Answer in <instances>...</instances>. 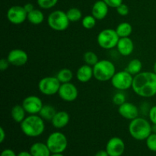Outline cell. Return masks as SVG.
Masks as SVG:
<instances>
[{"instance_id":"obj_38","label":"cell","mask_w":156,"mask_h":156,"mask_svg":"<svg viewBox=\"0 0 156 156\" xmlns=\"http://www.w3.org/2000/svg\"><path fill=\"white\" fill-rule=\"evenodd\" d=\"M24 8L26 12H27V13L32 12L34 9V5L32 3H26L24 5Z\"/></svg>"},{"instance_id":"obj_28","label":"cell","mask_w":156,"mask_h":156,"mask_svg":"<svg viewBox=\"0 0 156 156\" xmlns=\"http://www.w3.org/2000/svg\"><path fill=\"white\" fill-rule=\"evenodd\" d=\"M83 59L85 61V64L91 66H94L96 63L99 61L98 56H97L94 52L93 51H87L84 53Z\"/></svg>"},{"instance_id":"obj_12","label":"cell","mask_w":156,"mask_h":156,"mask_svg":"<svg viewBox=\"0 0 156 156\" xmlns=\"http://www.w3.org/2000/svg\"><path fill=\"white\" fill-rule=\"evenodd\" d=\"M58 95L62 101L66 102H72L76 100L79 95L78 88L74 84L71 82L61 84L58 91Z\"/></svg>"},{"instance_id":"obj_44","label":"cell","mask_w":156,"mask_h":156,"mask_svg":"<svg viewBox=\"0 0 156 156\" xmlns=\"http://www.w3.org/2000/svg\"><path fill=\"white\" fill-rule=\"evenodd\" d=\"M153 72L156 74V62L154 64V66H153Z\"/></svg>"},{"instance_id":"obj_16","label":"cell","mask_w":156,"mask_h":156,"mask_svg":"<svg viewBox=\"0 0 156 156\" xmlns=\"http://www.w3.org/2000/svg\"><path fill=\"white\" fill-rule=\"evenodd\" d=\"M118 53L121 56H128L133 53L134 50V43L129 37H121L119 40L117 45Z\"/></svg>"},{"instance_id":"obj_15","label":"cell","mask_w":156,"mask_h":156,"mask_svg":"<svg viewBox=\"0 0 156 156\" xmlns=\"http://www.w3.org/2000/svg\"><path fill=\"white\" fill-rule=\"evenodd\" d=\"M118 113L124 119L132 120L139 117L140 110L137 108V106H136L133 103L126 101L123 105L119 106Z\"/></svg>"},{"instance_id":"obj_4","label":"cell","mask_w":156,"mask_h":156,"mask_svg":"<svg viewBox=\"0 0 156 156\" xmlns=\"http://www.w3.org/2000/svg\"><path fill=\"white\" fill-rule=\"evenodd\" d=\"M94 78L99 82L111 81L116 72V67L114 62L108 59L99 60L93 66Z\"/></svg>"},{"instance_id":"obj_43","label":"cell","mask_w":156,"mask_h":156,"mask_svg":"<svg viewBox=\"0 0 156 156\" xmlns=\"http://www.w3.org/2000/svg\"><path fill=\"white\" fill-rule=\"evenodd\" d=\"M152 133H156V125H152Z\"/></svg>"},{"instance_id":"obj_26","label":"cell","mask_w":156,"mask_h":156,"mask_svg":"<svg viewBox=\"0 0 156 156\" xmlns=\"http://www.w3.org/2000/svg\"><path fill=\"white\" fill-rule=\"evenodd\" d=\"M56 78L59 79L61 84L70 82L73 78V73L69 69H62L58 72L57 75H56Z\"/></svg>"},{"instance_id":"obj_27","label":"cell","mask_w":156,"mask_h":156,"mask_svg":"<svg viewBox=\"0 0 156 156\" xmlns=\"http://www.w3.org/2000/svg\"><path fill=\"white\" fill-rule=\"evenodd\" d=\"M67 17L70 22H76L82 19V13L80 9L77 8H71L66 12Z\"/></svg>"},{"instance_id":"obj_7","label":"cell","mask_w":156,"mask_h":156,"mask_svg":"<svg viewBox=\"0 0 156 156\" xmlns=\"http://www.w3.org/2000/svg\"><path fill=\"white\" fill-rule=\"evenodd\" d=\"M47 146L51 153H62L68 146V140L61 132H53L47 138Z\"/></svg>"},{"instance_id":"obj_1","label":"cell","mask_w":156,"mask_h":156,"mask_svg":"<svg viewBox=\"0 0 156 156\" xmlns=\"http://www.w3.org/2000/svg\"><path fill=\"white\" fill-rule=\"evenodd\" d=\"M132 89L142 98L154 97L156 94V74L154 72H141L134 76Z\"/></svg>"},{"instance_id":"obj_33","label":"cell","mask_w":156,"mask_h":156,"mask_svg":"<svg viewBox=\"0 0 156 156\" xmlns=\"http://www.w3.org/2000/svg\"><path fill=\"white\" fill-rule=\"evenodd\" d=\"M116 9H117V13H118L120 16H126V15H127L129 12V7H128L126 4H124V3H122V4L120 5Z\"/></svg>"},{"instance_id":"obj_22","label":"cell","mask_w":156,"mask_h":156,"mask_svg":"<svg viewBox=\"0 0 156 156\" xmlns=\"http://www.w3.org/2000/svg\"><path fill=\"white\" fill-rule=\"evenodd\" d=\"M27 20L34 25H39L44 20V15L42 11L34 9L32 12L27 13Z\"/></svg>"},{"instance_id":"obj_36","label":"cell","mask_w":156,"mask_h":156,"mask_svg":"<svg viewBox=\"0 0 156 156\" xmlns=\"http://www.w3.org/2000/svg\"><path fill=\"white\" fill-rule=\"evenodd\" d=\"M9 65H10V63H9L7 58H6V59L2 58V59H1V60H0V70H1L2 72L5 71V70H6L9 68Z\"/></svg>"},{"instance_id":"obj_9","label":"cell","mask_w":156,"mask_h":156,"mask_svg":"<svg viewBox=\"0 0 156 156\" xmlns=\"http://www.w3.org/2000/svg\"><path fill=\"white\" fill-rule=\"evenodd\" d=\"M61 82L56 76H47L40 80L38 83V89L41 94L47 96H52L58 94Z\"/></svg>"},{"instance_id":"obj_6","label":"cell","mask_w":156,"mask_h":156,"mask_svg":"<svg viewBox=\"0 0 156 156\" xmlns=\"http://www.w3.org/2000/svg\"><path fill=\"white\" fill-rule=\"evenodd\" d=\"M120 37L115 29L106 28L100 31L97 37V42L99 47L105 50H111L117 47Z\"/></svg>"},{"instance_id":"obj_32","label":"cell","mask_w":156,"mask_h":156,"mask_svg":"<svg viewBox=\"0 0 156 156\" xmlns=\"http://www.w3.org/2000/svg\"><path fill=\"white\" fill-rule=\"evenodd\" d=\"M146 146L152 152H156V133H152L146 140Z\"/></svg>"},{"instance_id":"obj_25","label":"cell","mask_w":156,"mask_h":156,"mask_svg":"<svg viewBox=\"0 0 156 156\" xmlns=\"http://www.w3.org/2000/svg\"><path fill=\"white\" fill-rule=\"evenodd\" d=\"M117 34L121 37H128L130 36L133 32V27L128 22H122L117 25V28L115 29Z\"/></svg>"},{"instance_id":"obj_14","label":"cell","mask_w":156,"mask_h":156,"mask_svg":"<svg viewBox=\"0 0 156 156\" xmlns=\"http://www.w3.org/2000/svg\"><path fill=\"white\" fill-rule=\"evenodd\" d=\"M7 59L10 65L21 67L27 63L28 60V55L24 50L21 49H13L8 54Z\"/></svg>"},{"instance_id":"obj_3","label":"cell","mask_w":156,"mask_h":156,"mask_svg":"<svg viewBox=\"0 0 156 156\" xmlns=\"http://www.w3.org/2000/svg\"><path fill=\"white\" fill-rule=\"evenodd\" d=\"M128 129L133 138L136 140L143 141L146 140L152 133V126L149 120L138 117L130 120Z\"/></svg>"},{"instance_id":"obj_17","label":"cell","mask_w":156,"mask_h":156,"mask_svg":"<svg viewBox=\"0 0 156 156\" xmlns=\"http://www.w3.org/2000/svg\"><path fill=\"white\" fill-rule=\"evenodd\" d=\"M109 11V6L103 1L95 2L91 8V15L97 20H103L107 17Z\"/></svg>"},{"instance_id":"obj_19","label":"cell","mask_w":156,"mask_h":156,"mask_svg":"<svg viewBox=\"0 0 156 156\" xmlns=\"http://www.w3.org/2000/svg\"><path fill=\"white\" fill-rule=\"evenodd\" d=\"M92 78H94L93 67L87 64L81 66L76 72V79L82 83L89 82Z\"/></svg>"},{"instance_id":"obj_11","label":"cell","mask_w":156,"mask_h":156,"mask_svg":"<svg viewBox=\"0 0 156 156\" xmlns=\"http://www.w3.org/2000/svg\"><path fill=\"white\" fill-rule=\"evenodd\" d=\"M21 105L24 108L27 114H39L42 109L44 104L42 100L36 95L27 96L23 100Z\"/></svg>"},{"instance_id":"obj_31","label":"cell","mask_w":156,"mask_h":156,"mask_svg":"<svg viewBox=\"0 0 156 156\" xmlns=\"http://www.w3.org/2000/svg\"><path fill=\"white\" fill-rule=\"evenodd\" d=\"M37 2L41 9H50L57 4L58 0H37Z\"/></svg>"},{"instance_id":"obj_29","label":"cell","mask_w":156,"mask_h":156,"mask_svg":"<svg viewBox=\"0 0 156 156\" xmlns=\"http://www.w3.org/2000/svg\"><path fill=\"white\" fill-rule=\"evenodd\" d=\"M96 21H97V19L92 15H86L83 17L82 19V27L87 30H91L94 28V26L96 25Z\"/></svg>"},{"instance_id":"obj_39","label":"cell","mask_w":156,"mask_h":156,"mask_svg":"<svg viewBox=\"0 0 156 156\" xmlns=\"http://www.w3.org/2000/svg\"><path fill=\"white\" fill-rule=\"evenodd\" d=\"M5 137H6V134L5 132L4 129L3 127H0V143H2L4 142V140H5Z\"/></svg>"},{"instance_id":"obj_40","label":"cell","mask_w":156,"mask_h":156,"mask_svg":"<svg viewBox=\"0 0 156 156\" xmlns=\"http://www.w3.org/2000/svg\"><path fill=\"white\" fill-rule=\"evenodd\" d=\"M94 156H110L108 155V152L106 150H100L95 154Z\"/></svg>"},{"instance_id":"obj_18","label":"cell","mask_w":156,"mask_h":156,"mask_svg":"<svg viewBox=\"0 0 156 156\" xmlns=\"http://www.w3.org/2000/svg\"><path fill=\"white\" fill-rule=\"evenodd\" d=\"M70 120L69 114L66 111H57L51 122L52 126L56 129H62L69 124Z\"/></svg>"},{"instance_id":"obj_20","label":"cell","mask_w":156,"mask_h":156,"mask_svg":"<svg viewBox=\"0 0 156 156\" xmlns=\"http://www.w3.org/2000/svg\"><path fill=\"white\" fill-rule=\"evenodd\" d=\"M30 152L33 156H50L51 152L49 149L47 143H43L37 142L34 144L30 148Z\"/></svg>"},{"instance_id":"obj_35","label":"cell","mask_w":156,"mask_h":156,"mask_svg":"<svg viewBox=\"0 0 156 156\" xmlns=\"http://www.w3.org/2000/svg\"><path fill=\"white\" fill-rule=\"evenodd\" d=\"M110 8L117 9L120 5L123 3V0H103Z\"/></svg>"},{"instance_id":"obj_37","label":"cell","mask_w":156,"mask_h":156,"mask_svg":"<svg viewBox=\"0 0 156 156\" xmlns=\"http://www.w3.org/2000/svg\"><path fill=\"white\" fill-rule=\"evenodd\" d=\"M1 156H17V155L12 149H6L2 152Z\"/></svg>"},{"instance_id":"obj_24","label":"cell","mask_w":156,"mask_h":156,"mask_svg":"<svg viewBox=\"0 0 156 156\" xmlns=\"http://www.w3.org/2000/svg\"><path fill=\"white\" fill-rule=\"evenodd\" d=\"M142 69H143V63H142L141 61L139 59H133L129 61L125 70H126L128 73L135 76L141 73Z\"/></svg>"},{"instance_id":"obj_23","label":"cell","mask_w":156,"mask_h":156,"mask_svg":"<svg viewBox=\"0 0 156 156\" xmlns=\"http://www.w3.org/2000/svg\"><path fill=\"white\" fill-rule=\"evenodd\" d=\"M56 110L51 105H44L42 109L39 113V115L44 120V121H51L55 114H56Z\"/></svg>"},{"instance_id":"obj_34","label":"cell","mask_w":156,"mask_h":156,"mask_svg":"<svg viewBox=\"0 0 156 156\" xmlns=\"http://www.w3.org/2000/svg\"><path fill=\"white\" fill-rule=\"evenodd\" d=\"M148 116L149 121L152 123V125H156V105L151 107Z\"/></svg>"},{"instance_id":"obj_42","label":"cell","mask_w":156,"mask_h":156,"mask_svg":"<svg viewBox=\"0 0 156 156\" xmlns=\"http://www.w3.org/2000/svg\"><path fill=\"white\" fill-rule=\"evenodd\" d=\"M50 156H64L62 155V153H52V155Z\"/></svg>"},{"instance_id":"obj_2","label":"cell","mask_w":156,"mask_h":156,"mask_svg":"<svg viewBox=\"0 0 156 156\" xmlns=\"http://www.w3.org/2000/svg\"><path fill=\"white\" fill-rule=\"evenodd\" d=\"M21 131L28 137H38L45 130L44 120L39 114H29L20 123Z\"/></svg>"},{"instance_id":"obj_30","label":"cell","mask_w":156,"mask_h":156,"mask_svg":"<svg viewBox=\"0 0 156 156\" xmlns=\"http://www.w3.org/2000/svg\"><path fill=\"white\" fill-rule=\"evenodd\" d=\"M112 101L114 105H117V106H120V105H123V103L126 101V95H125L124 93L122 91H118V92L115 93L113 96L112 98Z\"/></svg>"},{"instance_id":"obj_41","label":"cell","mask_w":156,"mask_h":156,"mask_svg":"<svg viewBox=\"0 0 156 156\" xmlns=\"http://www.w3.org/2000/svg\"><path fill=\"white\" fill-rule=\"evenodd\" d=\"M17 156H33L30 154V152H26V151H22V152H19L17 155Z\"/></svg>"},{"instance_id":"obj_5","label":"cell","mask_w":156,"mask_h":156,"mask_svg":"<svg viewBox=\"0 0 156 156\" xmlns=\"http://www.w3.org/2000/svg\"><path fill=\"white\" fill-rule=\"evenodd\" d=\"M69 23L66 12L63 11H53L47 17V24L49 27L56 31L66 30L69 27Z\"/></svg>"},{"instance_id":"obj_13","label":"cell","mask_w":156,"mask_h":156,"mask_svg":"<svg viewBox=\"0 0 156 156\" xmlns=\"http://www.w3.org/2000/svg\"><path fill=\"white\" fill-rule=\"evenodd\" d=\"M105 150L110 156H121L125 151V143L120 137H112L107 143Z\"/></svg>"},{"instance_id":"obj_10","label":"cell","mask_w":156,"mask_h":156,"mask_svg":"<svg viewBox=\"0 0 156 156\" xmlns=\"http://www.w3.org/2000/svg\"><path fill=\"white\" fill-rule=\"evenodd\" d=\"M7 18L10 23L15 25L21 24L27 20V13L24 6L14 5L8 10Z\"/></svg>"},{"instance_id":"obj_8","label":"cell","mask_w":156,"mask_h":156,"mask_svg":"<svg viewBox=\"0 0 156 156\" xmlns=\"http://www.w3.org/2000/svg\"><path fill=\"white\" fill-rule=\"evenodd\" d=\"M133 78L134 76L126 70L117 72L111 79V85L118 91H126L132 88Z\"/></svg>"},{"instance_id":"obj_21","label":"cell","mask_w":156,"mask_h":156,"mask_svg":"<svg viewBox=\"0 0 156 156\" xmlns=\"http://www.w3.org/2000/svg\"><path fill=\"white\" fill-rule=\"evenodd\" d=\"M26 114L27 112L25 111L24 108H23L22 105H15L11 111L12 118L13 119L15 123H21L25 119V117H27Z\"/></svg>"}]
</instances>
